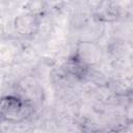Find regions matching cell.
<instances>
[{
    "label": "cell",
    "instance_id": "9",
    "mask_svg": "<svg viewBox=\"0 0 133 133\" xmlns=\"http://www.w3.org/2000/svg\"><path fill=\"white\" fill-rule=\"evenodd\" d=\"M129 58H130V60L133 62V48H132V50H131V52H130V55H129Z\"/></svg>",
    "mask_w": 133,
    "mask_h": 133
},
{
    "label": "cell",
    "instance_id": "3",
    "mask_svg": "<svg viewBox=\"0 0 133 133\" xmlns=\"http://www.w3.org/2000/svg\"><path fill=\"white\" fill-rule=\"evenodd\" d=\"M73 56L85 66L101 64L105 59L103 47L97 42L78 41L75 45Z\"/></svg>",
    "mask_w": 133,
    "mask_h": 133
},
{
    "label": "cell",
    "instance_id": "6",
    "mask_svg": "<svg viewBox=\"0 0 133 133\" xmlns=\"http://www.w3.org/2000/svg\"><path fill=\"white\" fill-rule=\"evenodd\" d=\"M49 3L44 1H28L22 4L23 12H28L34 16L44 17L49 10Z\"/></svg>",
    "mask_w": 133,
    "mask_h": 133
},
{
    "label": "cell",
    "instance_id": "2",
    "mask_svg": "<svg viewBox=\"0 0 133 133\" xmlns=\"http://www.w3.org/2000/svg\"><path fill=\"white\" fill-rule=\"evenodd\" d=\"M91 9L92 17L102 23H114L124 18H128L124 2L115 1H96L87 2Z\"/></svg>",
    "mask_w": 133,
    "mask_h": 133
},
{
    "label": "cell",
    "instance_id": "4",
    "mask_svg": "<svg viewBox=\"0 0 133 133\" xmlns=\"http://www.w3.org/2000/svg\"><path fill=\"white\" fill-rule=\"evenodd\" d=\"M17 91L15 95L20 96L26 101L30 102L34 107L37 104H42L45 98L44 89L35 76L32 74H27L20 80H18L16 85Z\"/></svg>",
    "mask_w": 133,
    "mask_h": 133
},
{
    "label": "cell",
    "instance_id": "8",
    "mask_svg": "<svg viewBox=\"0 0 133 133\" xmlns=\"http://www.w3.org/2000/svg\"><path fill=\"white\" fill-rule=\"evenodd\" d=\"M117 133H133V122H127Z\"/></svg>",
    "mask_w": 133,
    "mask_h": 133
},
{
    "label": "cell",
    "instance_id": "1",
    "mask_svg": "<svg viewBox=\"0 0 133 133\" xmlns=\"http://www.w3.org/2000/svg\"><path fill=\"white\" fill-rule=\"evenodd\" d=\"M35 114V107L18 95L9 94L2 97L1 116L8 123L22 122Z\"/></svg>",
    "mask_w": 133,
    "mask_h": 133
},
{
    "label": "cell",
    "instance_id": "7",
    "mask_svg": "<svg viewBox=\"0 0 133 133\" xmlns=\"http://www.w3.org/2000/svg\"><path fill=\"white\" fill-rule=\"evenodd\" d=\"M107 85L115 96L131 95L130 87H129V80H125L121 78H110Z\"/></svg>",
    "mask_w": 133,
    "mask_h": 133
},
{
    "label": "cell",
    "instance_id": "5",
    "mask_svg": "<svg viewBox=\"0 0 133 133\" xmlns=\"http://www.w3.org/2000/svg\"><path fill=\"white\" fill-rule=\"evenodd\" d=\"M43 17L34 16L28 12H21L14 17V32L23 38H31L37 35Z\"/></svg>",
    "mask_w": 133,
    "mask_h": 133
}]
</instances>
